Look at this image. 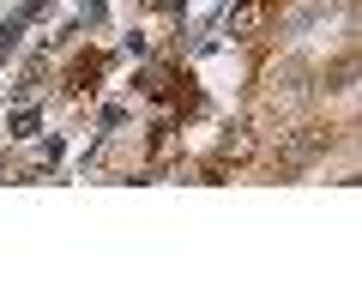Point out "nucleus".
<instances>
[{"label":"nucleus","mask_w":362,"mask_h":302,"mask_svg":"<svg viewBox=\"0 0 362 302\" xmlns=\"http://www.w3.org/2000/svg\"><path fill=\"white\" fill-rule=\"evenodd\" d=\"M259 13H266V0H242V6H235V18H230V30H235V37H247V30L259 25Z\"/></svg>","instance_id":"nucleus-1"}]
</instances>
